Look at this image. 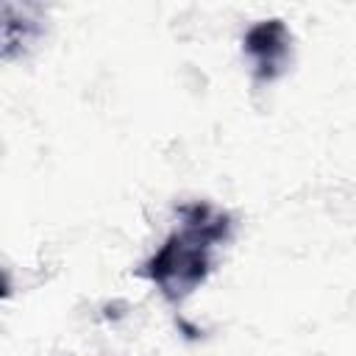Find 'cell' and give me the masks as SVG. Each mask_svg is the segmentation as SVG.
<instances>
[{
	"label": "cell",
	"instance_id": "cell-1",
	"mask_svg": "<svg viewBox=\"0 0 356 356\" xmlns=\"http://www.w3.org/2000/svg\"><path fill=\"white\" fill-rule=\"evenodd\" d=\"M231 217L228 211L195 200L178 209V228L164 239V245L145 261V275L159 286V292L178 303L192 295L211 273L214 250L228 242Z\"/></svg>",
	"mask_w": 356,
	"mask_h": 356
},
{
	"label": "cell",
	"instance_id": "cell-2",
	"mask_svg": "<svg viewBox=\"0 0 356 356\" xmlns=\"http://www.w3.org/2000/svg\"><path fill=\"white\" fill-rule=\"evenodd\" d=\"M242 50L253 64L256 81L273 83L292 64V33L284 25V19H261L253 28H248Z\"/></svg>",
	"mask_w": 356,
	"mask_h": 356
},
{
	"label": "cell",
	"instance_id": "cell-3",
	"mask_svg": "<svg viewBox=\"0 0 356 356\" xmlns=\"http://www.w3.org/2000/svg\"><path fill=\"white\" fill-rule=\"evenodd\" d=\"M8 295H11V281H8V275L0 270V300L8 298Z\"/></svg>",
	"mask_w": 356,
	"mask_h": 356
}]
</instances>
